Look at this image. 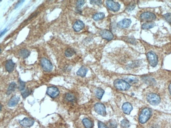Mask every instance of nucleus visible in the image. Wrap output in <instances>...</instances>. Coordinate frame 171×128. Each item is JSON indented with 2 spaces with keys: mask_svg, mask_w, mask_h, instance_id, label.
Masks as SVG:
<instances>
[{
  "mask_svg": "<svg viewBox=\"0 0 171 128\" xmlns=\"http://www.w3.org/2000/svg\"><path fill=\"white\" fill-rule=\"evenodd\" d=\"M168 89H169V93L171 95V83L169 84V87H168Z\"/></svg>",
  "mask_w": 171,
  "mask_h": 128,
  "instance_id": "4c0bfd02",
  "label": "nucleus"
},
{
  "mask_svg": "<svg viewBox=\"0 0 171 128\" xmlns=\"http://www.w3.org/2000/svg\"><path fill=\"white\" fill-rule=\"evenodd\" d=\"M155 26V24L154 22H147L142 25V28L144 30H148L154 27Z\"/></svg>",
  "mask_w": 171,
  "mask_h": 128,
  "instance_id": "5701e85b",
  "label": "nucleus"
},
{
  "mask_svg": "<svg viewBox=\"0 0 171 128\" xmlns=\"http://www.w3.org/2000/svg\"><path fill=\"white\" fill-rule=\"evenodd\" d=\"M30 54H31L29 50L25 49V48H23V49H21L19 52L20 56L24 59L28 57L29 56V55H30Z\"/></svg>",
  "mask_w": 171,
  "mask_h": 128,
  "instance_id": "f3484780",
  "label": "nucleus"
},
{
  "mask_svg": "<svg viewBox=\"0 0 171 128\" xmlns=\"http://www.w3.org/2000/svg\"><path fill=\"white\" fill-rule=\"evenodd\" d=\"M16 88H17V84L15 82H12V83H11L7 90V94L9 95L11 93H12L15 90Z\"/></svg>",
  "mask_w": 171,
  "mask_h": 128,
  "instance_id": "aec40b11",
  "label": "nucleus"
},
{
  "mask_svg": "<svg viewBox=\"0 0 171 128\" xmlns=\"http://www.w3.org/2000/svg\"><path fill=\"white\" fill-rule=\"evenodd\" d=\"M156 15L154 13L149 12H144L140 16V18L142 20L147 21H153L156 19Z\"/></svg>",
  "mask_w": 171,
  "mask_h": 128,
  "instance_id": "1a4fd4ad",
  "label": "nucleus"
},
{
  "mask_svg": "<svg viewBox=\"0 0 171 128\" xmlns=\"http://www.w3.org/2000/svg\"><path fill=\"white\" fill-rule=\"evenodd\" d=\"M46 94L52 98H55L60 94V91L59 89L54 86L49 87L46 90Z\"/></svg>",
  "mask_w": 171,
  "mask_h": 128,
  "instance_id": "0eeeda50",
  "label": "nucleus"
},
{
  "mask_svg": "<svg viewBox=\"0 0 171 128\" xmlns=\"http://www.w3.org/2000/svg\"><path fill=\"white\" fill-rule=\"evenodd\" d=\"M19 83H20V86H19V90L21 91H23L25 89V82L22 81L20 79H19Z\"/></svg>",
  "mask_w": 171,
  "mask_h": 128,
  "instance_id": "cd10ccee",
  "label": "nucleus"
},
{
  "mask_svg": "<svg viewBox=\"0 0 171 128\" xmlns=\"http://www.w3.org/2000/svg\"><path fill=\"white\" fill-rule=\"evenodd\" d=\"M84 26H85L84 24L82 21H77L73 24V28L75 32H80V31H81L82 30H83L84 29Z\"/></svg>",
  "mask_w": 171,
  "mask_h": 128,
  "instance_id": "ddd939ff",
  "label": "nucleus"
},
{
  "mask_svg": "<svg viewBox=\"0 0 171 128\" xmlns=\"http://www.w3.org/2000/svg\"><path fill=\"white\" fill-rule=\"evenodd\" d=\"M34 120L31 118H25L20 121V124L24 127H29L33 125Z\"/></svg>",
  "mask_w": 171,
  "mask_h": 128,
  "instance_id": "9d476101",
  "label": "nucleus"
},
{
  "mask_svg": "<svg viewBox=\"0 0 171 128\" xmlns=\"http://www.w3.org/2000/svg\"><path fill=\"white\" fill-rule=\"evenodd\" d=\"M98 126H99V128H109L104 123H103L101 121H99L98 122Z\"/></svg>",
  "mask_w": 171,
  "mask_h": 128,
  "instance_id": "f704fd0d",
  "label": "nucleus"
},
{
  "mask_svg": "<svg viewBox=\"0 0 171 128\" xmlns=\"http://www.w3.org/2000/svg\"><path fill=\"white\" fill-rule=\"evenodd\" d=\"M144 79V80L145 82L147 83V84H152L153 82H155V80L153 79V78H148V77H145Z\"/></svg>",
  "mask_w": 171,
  "mask_h": 128,
  "instance_id": "2f4dec72",
  "label": "nucleus"
},
{
  "mask_svg": "<svg viewBox=\"0 0 171 128\" xmlns=\"http://www.w3.org/2000/svg\"><path fill=\"white\" fill-rule=\"evenodd\" d=\"M104 93V90L101 88H97L95 91L96 96L99 100H101L102 98Z\"/></svg>",
  "mask_w": 171,
  "mask_h": 128,
  "instance_id": "4be33fe9",
  "label": "nucleus"
},
{
  "mask_svg": "<svg viewBox=\"0 0 171 128\" xmlns=\"http://www.w3.org/2000/svg\"><path fill=\"white\" fill-rule=\"evenodd\" d=\"M152 115V111L149 108H145L142 110L139 115V122L141 124L146 123L151 118Z\"/></svg>",
  "mask_w": 171,
  "mask_h": 128,
  "instance_id": "f257e3e1",
  "label": "nucleus"
},
{
  "mask_svg": "<svg viewBox=\"0 0 171 128\" xmlns=\"http://www.w3.org/2000/svg\"><path fill=\"white\" fill-rule=\"evenodd\" d=\"M2 105L1 104V111L2 110Z\"/></svg>",
  "mask_w": 171,
  "mask_h": 128,
  "instance_id": "58836bf2",
  "label": "nucleus"
},
{
  "mask_svg": "<svg viewBox=\"0 0 171 128\" xmlns=\"http://www.w3.org/2000/svg\"><path fill=\"white\" fill-rule=\"evenodd\" d=\"M100 35L103 38L105 39L107 41H111L114 37L113 33L107 30H104L101 31L100 32Z\"/></svg>",
  "mask_w": 171,
  "mask_h": 128,
  "instance_id": "9b49d317",
  "label": "nucleus"
},
{
  "mask_svg": "<svg viewBox=\"0 0 171 128\" xmlns=\"http://www.w3.org/2000/svg\"><path fill=\"white\" fill-rule=\"evenodd\" d=\"M41 65L43 69L47 72H50L52 70L53 66L51 62L46 58H42L41 60Z\"/></svg>",
  "mask_w": 171,
  "mask_h": 128,
  "instance_id": "20e7f679",
  "label": "nucleus"
},
{
  "mask_svg": "<svg viewBox=\"0 0 171 128\" xmlns=\"http://www.w3.org/2000/svg\"><path fill=\"white\" fill-rule=\"evenodd\" d=\"M7 31V29H5V30L3 31V32H2V33H1V37H2V35H4V34L6 33Z\"/></svg>",
  "mask_w": 171,
  "mask_h": 128,
  "instance_id": "e433bc0d",
  "label": "nucleus"
},
{
  "mask_svg": "<svg viewBox=\"0 0 171 128\" xmlns=\"http://www.w3.org/2000/svg\"><path fill=\"white\" fill-rule=\"evenodd\" d=\"M21 94L23 98H26L27 97H28L32 92L31 90H30L29 89H24L23 91H21Z\"/></svg>",
  "mask_w": 171,
  "mask_h": 128,
  "instance_id": "bb28decb",
  "label": "nucleus"
},
{
  "mask_svg": "<svg viewBox=\"0 0 171 128\" xmlns=\"http://www.w3.org/2000/svg\"><path fill=\"white\" fill-rule=\"evenodd\" d=\"M164 19L169 23L171 24V13H166L164 15Z\"/></svg>",
  "mask_w": 171,
  "mask_h": 128,
  "instance_id": "7c9ffc66",
  "label": "nucleus"
},
{
  "mask_svg": "<svg viewBox=\"0 0 171 128\" xmlns=\"http://www.w3.org/2000/svg\"><path fill=\"white\" fill-rule=\"evenodd\" d=\"M109 125L110 128H116L117 126V123L115 120H111L109 121Z\"/></svg>",
  "mask_w": 171,
  "mask_h": 128,
  "instance_id": "c756f323",
  "label": "nucleus"
},
{
  "mask_svg": "<svg viewBox=\"0 0 171 128\" xmlns=\"http://www.w3.org/2000/svg\"><path fill=\"white\" fill-rule=\"evenodd\" d=\"M135 4H131L130 5L127 6V7L126 8V10L127 11H133L135 9Z\"/></svg>",
  "mask_w": 171,
  "mask_h": 128,
  "instance_id": "72a5a7b5",
  "label": "nucleus"
},
{
  "mask_svg": "<svg viewBox=\"0 0 171 128\" xmlns=\"http://www.w3.org/2000/svg\"><path fill=\"white\" fill-rule=\"evenodd\" d=\"M132 110V105L128 102L124 103L122 105V110L125 114H129Z\"/></svg>",
  "mask_w": 171,
  "mask_h": 128,
  "instance_id": "2eb2a0df",
  "label": "nucleus"
},
{
  "mask_svg": "<svg viewBox=\"0 0 171 128\" xmlns=\"http://www.w3.org/2000/svg\"><path fill=\"white\" fill-rule=\"evenodd\" d=\"M147 101L153 105H157L160 102V97L154 93H151L148 94L146 97Z\"/></svg>",
  "mask_w": 171,
  "mask_h": 128,
  "instance_id": "7ed1b4c3",
  "label": "nucleus"
},
{
  "mask_svg": "<svg viewBox=\"0 0 171 128\" xmlns=\"http://www.w3.org/2000/svg\"><path fill=\"white\" fill-rule=\"evenodd\" d=\"M121 125L123 128H128L130 126V123L126 119H124L121 123Z\"/></svg>",
  "mask_w": 171,
  "mask_h": 128,
  "instance_id": "a878e982",
  "label": "nucleus"
},
{
  "mask_svg": "<svg viewBox=\"0 0 171 128\" xmlns=\"http://www.w3.org/2000/svg\"><path fill=\"white\" fill-rule=\"evenodd\" d=\"M91 4H94V5H100L102 4V1H91Z\"/></svg>",
  "mask_w": 171,
  "mask_h": 128,
  "instance_id": "c9c22d12",
  "label": "nucleus"
},
{
  "mask_svg": "<svg viewBox=\"0 0 171 128\" xmlns=\"http://www.w3.org/2000/svg\"><path fill=\"white\" fill-rule=\"evenodd\" d=\"M76 53L75 50L73 48H68L65 52V55L67 57H71Z\"/></svg>",
  "mask_w": 171,
  "mask_h": 128,
  "instance_id": "b1692460",
  "label": "nucleus"
},
{
  "mask_svg": "<svg viewBox=\"0 0 171 128\" xmlns=\"http://www.w3.org/2000/svg\"><path fill=\"white\" fill-rule=\"evenodd\" d=\"M131 23L132 21L130 19H125L118 22L117 25L120 29H126L130 26Z\"/></svg>",
  "mask_w": 171,
  "mask_h": 128,
  "instance_id": "f8f14e48",
  "label": "nucleus"
},
{
  "mask_svg": "<svg viewBox=\"0 0 171 128\" xmlns=\"http://www.w3.org/2000/svg\"><path fill=\"white\" fill-rule=\"evenodd\" d=\"M82 122L85 128H92L94 125L93 122L88 118H84Z\"/></svg>",
  "mask_w": 171,
  "mask_h": 128,
  "instance_id": "a211bd4d",
  "label": "nucleus"
},
{
  "mask_svg": "<svg viewBox=\"0 0 171 128\" xmlns=\"http://www.w3.org/2000/svg\"><path fill=\"white\" fill-rule=\"evenodd\" d=\"M125 81L127 82L128 84L129 83L134 84L137 82L138 81V79L135 78H127L125 79Z\"/></svg>",
  "mask_w": 171,
  "mask_h": 128,
  "instance_id": "c85d7f7f",
  "label": "nucleus"
},
{
  "mask_svg": "<svg viewBox=\"0 0 171 128\" xmlns=\"http://www.w3.org/2000/svg\"><path fill=\"white\" fill-rule=\"evenodd\" d=\"M65 98L69 102H73L76 101V98H75V96L71 93H66L65 95Z\"/></svg>",
  "mask_w": 171,
  "mask_h": 128,
  "instance_id": "393cba45",
  "label": "nucleus"
},
{
  "mask_svg": "<svg viewBox=\"0 0 171 128\" xmlns=\"http://www.w3.org/2000/svg\"><path fill=\"white\" fill-rule=\"evenodd\" d=\"M15 64L13 62L12 60H8L6 64V69L9 73H12L15 68Z\"/></svg>",
  "mask_w": 171,
  "mask_h": 128,
  "instance_id": "4468645a",
  "label": "nucleus"
},
{
  "mask_svg": "<svg viewBox=\"0 0 171 128\" xmlns=\"http://www.w3.org/2000/svg\"><path fill=\"white\" fill-rule=\"evenodd\" d=\"M114 87L118 90L126 91L130 88V85L125 80L122 79H116L114 82Z\"/></svg>",
  "mask_w": 171,
  "mask_h": 128,
  "instance_id": "f03ea898",
  "label": "nucleus"
},
{
  "mask_svg": "<svg viewBox=\"0 0 171 128\" xmlns=\"http://www.w3.org/2000/svg\"><path fill=\"white\" fill-rule=\"evenodd\" d=\"M20 100V98L18 96H13L9 101V103H8L9 107H13L15 106L18 103Z\"/></svg>",
  "mask_w": 171,
  "mask_h": 128,
  "instance_id": "dca6fc26",
  "label": "nucleus"
},
{
  "mask_svg": "<svg viewBox=\"0 0 171 128\" xmlns=\"http://www.w3.org/2000/svg\"><path fill=\"white\" fill-rule=\"evenodd\" d=\"M106 4L107 8L113 12H117L120 10L121 8V5L118 3L115 2L113 1H111V0L106 1Z\"/></svg>",
  "mask_w": 171,
  "mask_h": 128,
  "instance_id": "423d86ee",
  "label": "nucleus"
},
{
  "mask_svg": "<svg viewBox=\"0 0 171 128\" xmlns=\"http://www.w3.org/2000/svg\"><path fill=\"white\" fill-rule=\"evenodd\" d=\"M105 18V14L103 13L100 12V13H97L93 15V19L94 20L97 21L99 20H101Z\"/></svg>",
  "mask_w": 171,
  "mask_h": 128,
  "instance_id": "412c9836",
  "label": "nucleus"
},
{
  "mask_svg": "<svg viewBox=\"0 0 171 128\" xmlns=\"http://www.w3.org/2000/svg\"><path fill=\"white\" fill-rule=\"evenodd\" d=\"M147 58L151 66L154 67L156 66L158 63V57L154 52L151 51L147 53Z\"/></svg>",
  "mask_w": 171,
  "mask_h": 128,
  "instance_id": "39448f33",
  "label": "nucleus"
},
{
  "mask_svg": "<svg viewBox=\"0 0 171 128\" xmlns=\"http://www.w3.org/2000/svg\"><path fill=\"white\" fill-rule=\"evenodd\" d=\"M85 4V1L83 0H81V1H77L76 2V6L77 8H80Z\"/></svg>",
  "mask_w": 171,
  "mask_h": 128,
  "instance_id": "473e14b6",
  "label": "nucleus"
},
{
  "mask_svg": "<svg viewBox=\"0 0 171 128\" xmlns=\"http://www.w3.org/2000/svg\"><path fill=\"white\" fill-rule=\"evenodd\" d=\"M87 72V69L84 66H82L79 69L76 74L78 76L81 77H84L86 76Z\"/></svg>",
  "mask_w": 171,
  "mask_h": 128,
  "instance_id": "6ab92c4d",
  "label": "nucleus"
},
{
  "mask_svg": "<svg viewBox=\"0 0 171 128\" xmlns=\"http://www.w3.org/2000/svg\"><path fill=\"white\" fill-rule=\"evenodd\" d=\"M94 110L99 114L105 116L106 114V108L105 105L101 103H97L94 105Z\"/></svg>",
  "mask_w": 171,
  "mask_h": 128,
  "instance_id": "6e6552de",
  "label": "nucleus"
}]
</instances>
